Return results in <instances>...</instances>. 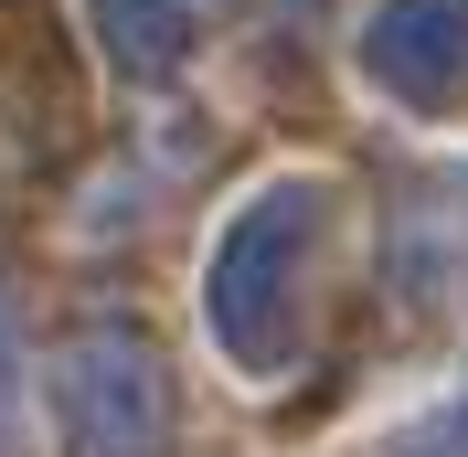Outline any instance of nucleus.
<instances>
[{"label": "nucleus", "instance_id": "1", "mask_svg": "<svg viewBox=\"0 0 468 457\" xmlns=\"http://www.w3.org/2000/svg\"><path fill=\"white\" fill-rule=\"evenodd\" d=\"M64 457H171V372L128 319H86L54 351Z\"/></svg>", "mask_w": 468, "mask_h": 457}, {"label": "nucleus", "instance_id": "4", "mask_svg": "<svg viewBox=\"0 0 468 457\" xmlns=\"http://www.w3.org/2000/svg\"><path fill=\"white\" fill-rule=\"evenodd\" d=\"M107 22H117V54L139 64V75H160L192 43V0H107Z\"/></svg>", "mask_w": 468, "mask_h": 457}, {"label": "nucleus", "instance_id": "5", "mask_svg": "<svg viewBox=\"0 0 468 457\" xmlns=\"http://www.w3.org/2000/svg\"><path fill=\"white\" fill-rule=\"evenodd\" d=\"M22 436V309L0 298V447Z\"/></svg>", "mask_w": 468, "mask_h": 457}, {"label": "nucleus", "instance_id": "3", "mask_svg": "<svg viewBox=\"0 0 468 457\" xmlns=\"http://www.w3.org/2000/svg\"><path fill=\"white\" fill-rule=\"evenodd\" d=\"M373 75L405 107H447L468 86V0H394L373 22Z\"/></svg>", "mask_w": 468, "mask_h": 457}, {"label": "nucleus", "instance_id": "2", "mask_svg": "<svg viewBox=\"0 0 468 457\" xmlns=\"http://www.w3.org/2000/svg\"><path fill=\"white\" fill-rule=\"evenodd\" d=\"M320 234V202L309 192H266L245 224L224 234L213 256V330L245 372H277L288 362V309H298V256Z\"/></svg>", "mask_w": 468, "mask_h": 457}]
</instances>
